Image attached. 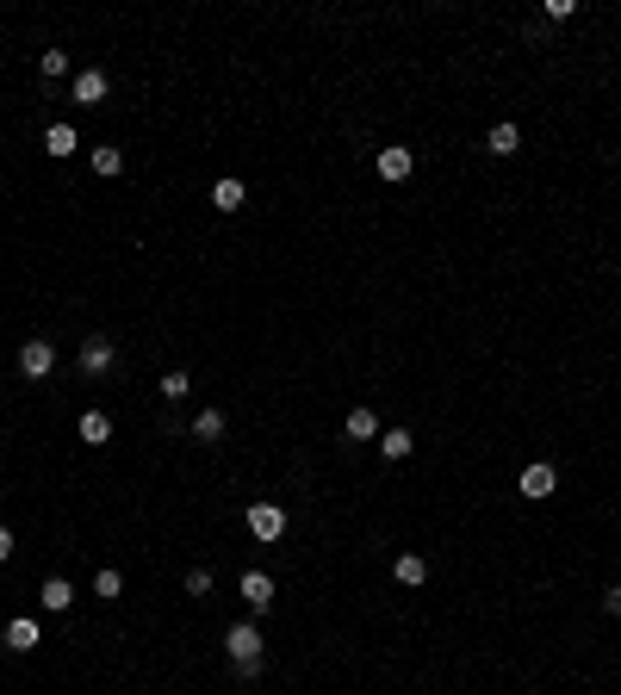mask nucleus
Masks as SVG:
<instances>
[{"instance_id": "obj_12", "label": "nucleus", "mask_w": 621, "mask_h": 695, "mask_svg": "<svg viewBox=\"0 0 621 695\" xmlns=\"http://www.w3.org/2000/svg\"><path fill=\"white\" fill-rule=\"evenodd\" d=\"M6 646H13V652H32L37 646V621L32 615H13V621H6Z\"/></svg>"}, {"instance_id": "obj_13", "label": "nucleus", "mask_w": 621, "mask_h": 695, "mask_svg": "<svg viewBox=\"0 0 621 695\" xmlns=\"http://www.w3.org/2000/svg\"><path fill=\"white\" fill-rule=\"evenodd\" d=\"M553 485H559L553 466H528V472H522V497H553Z\"/></svg>"}, {"instance_id": "obj_24", "label": "nucleus", "mask_w": 621, "mask_h": 695, "mask_svg": "<svg viewBox=\"0 0 621 695\" xmlns=\"http://www.w3.org/2000/svg\"><path fill=\"white\" fill-rule=\"evenodd\" d=\"M13 559V528H0V565Z\"/></svg>"}, {"instance_id": "obj_4", "label": "nucleus", "mask_w": 621, "mask_h": 695, "mask_svg": "<svg viewBox=\"0 0 621 695\" xmlns=\"http://www.w3.org/2000/svg\"><path fill=\"white\" fill-rule=\"evenodd\" d=\"M50 367H56V348L50 342H25L19 348V373H25V379H44Z\"/></svg>"}, {"instance_id": "obj_25", "label": "nucleus", "mask_w": 621, "mask_h": 695, "mask_svg": "<svg viewBox=\"0 0 621 695\" xmlns=\"http://www.w3.org/2000/svg\"><path fill=\"white\" fill-rule=\"evenodd\" d=\"M603 609H609V615H621V584H616L609 596H603Z\"/></svg>"}, {"instance_id": "obj_2", "label": "nucleus", "mask_w": 621, "mask_h": 695, "mask_svg": "<svg viewBox=\"0 0 621 695\" xmlns=\"http://www.w3.org/2000/svg\"><path fill=\"white\" fill-rule=\"evenodd\" d=\"M249 534L255 540H280L286 534V509L280 503H249Z\"/></svg>"}, {"instance_id": "obj_19", "label": "nucleus", "mask_w": 621, "mask_h": 695, "mask_svg": "<svg viewBox=\"0 0 621 695\" xmlns=\"http://www.w3.org/2000/svg\"><path fill=\"white\" fill-rule=\"evenodd\" d=\"M118 168H125V149H112V143H100V149H94V174H106V180H112Z\"/></svg>"}, {"instance_id": "obj_17", "label": "nucleus", "mask_w": 621, "mask_h": 695, "mask_svg": "<svg viewBox=\"0 0 621 695\" xmlns=\"http://www.w3.org/2000/svg\"><path fill=\"white\" fill-rule=\"evenodd\" d=\"M211 206L218 211H242V180H218V186H211Z\"/></svg>"}, {"instance_id": "obj_10", "label": "nucleus", "mask_w": 621, "mask_h": 695, "mask_svg": "<svg viewBox=\"0 0 621 695\" xmlns=\"http://www.w3.org/2000/svg\"><path fill=\"white\" fill-rule=\"evenodd\" d=\"M348 441H380V417H373V410H367V404H361V410H348Z\"/></svg>"}, {"instance_id": "obj_18", "label": "nucleus", "mask_w": 621, "mask_h": 695, "mask_svg": "<svg viewBox=\"0 0 621 695\" xmlns=\"http://www.w3.org/2000/svg\"><path fill=\"white\" fill-rule=\"evenodd\" d=\"M37 75H44V81H63V75H69V50H44V56H37Z\"/></svg>"}, {"instance_id": "obj_15", "label": "nucleus", "mask_w": 621, "mask_h": 695, "mask_svg": "<svg viewBox=\"0 0 621 695\" xmlns=\"http://www.w3.org/2000/svg\"><path fill=\"white\" fill-rule=\"evenodd\" d=\"M81 441H94V448L112 441V417H106V410H87V417H81Z\"/></svg>"}, {"instance_id": "obj_3", "label": "nucleus", "mask_w": 621, "mask_h": 695, "mask_svg": "<svg viewBox=\"0 0 621 695\" xmlns=\"http://www.w3.org/2000/svg\"><path fill=\"white\" fill-rule=\"evenodd\" d=\"M112 360H118V348L106 342V336H87V342H81V373H87V379L112 373Z\"/></svg>"}, {"instance_id": "obj_21", "label": "nucleus", "mask_w": 621, "mask_h": 695, "mask_svg": "<svg viewBox=\"0 0 621 695\" xmlns=\"http://www.w3.org/2000/svg\"><path fill=\"white\" fill-rule=\"evenodd\" d=\"M94 590H100L106 602H112V596H125V578H118V571L106 565V571H94Z\"/></svg>"}, {"instance_id": "obj_9", "label": "nucleus", "mask_w": 621, "mask_h": 695, "mask_svg": "<svg viewBox=\"0 0 621 695\" xmlns=\"http://www.w3.org/2000/svg\"><path fill=\"white\" fill-rule=\"evenodd\" d=\"M37 602H44L50 615H63V609L75 602V584H69V578H44V590H37Z\"/></svg>"}, {"instance_id": "obj_11", "label": "nucleus", "mask_w": 621, "mask_h": 695, "mask_svg": "<svg viewBox=\"0 0 621 695\" xmlns=\"http://www.w3.org/2000/svg\"><path fill=\"white\" fill-rule=\"evenodd\" d=\"M484 149H491V156H516V149H522V131L510 125V118H504V125H491V137H484Z\"/></svg>"}, {"instance_id": "obj_22", "label": "nucleus", "mask_w": 621, "mask_h": 695, "mask_svg": "<svg viewBox=\"0 0 621 695\" xmlns=\"http://www.w3.org/2000/svg\"><path fill=\"white\" fill-rule=\"evenodd\" d=\"M187 596H211V571H206V565L187 571Z\"/></svg>"}, {"instance_id": "obj_5", "label": "nucleus", "mask_w": 621, "mask_h": 695, "mask_svg": "<svg viewBox=\"0 0 621 695\" xmlns=\"http://www.w3.org/2000/svg\"><path fill=\"white\" fill-rule=\"evenodd\" d=\"M242 602L268 615V609H274V578H268V571H242Z\"/></svg>"}, {"instance_id": "obj_23", "label": "nucleus", "mask_w": 621, "mask_h": 695, "mask_svg": "<svg viewBox=\"0 0 621 695\" xmlns=\"http://www.w3.org/2000/svg\"><path fill=\"white\" fill-rule=\"evenodd\" d=\"M187 385H193V379H187V373H180V367H174L168 379H162V398H187Z\"/></svg>"}, {"instance_id": "obj_26", "label": "nucleus", "mask_w": 621, "mask_h": 695, "mask_svg": "<svg viewBox=\"0 0 621 695\" xmlns=\"http://www.w3.org/2000/svg\"><path fill=\"white\" fill-rule=\"evenodd\" d=\"M0 503H6V490H0Z\"/></svg>"}, {"instance_id": "obj_6", "label": "nucleus", "mask_w": 621, "mask_h": 695, "mask_svg": "<svg viewBox=\"0 0 621 695\" xmlns=\"http://www.w3.org/2000/svg\"><path fill=\"white\" fill-rule=\"evenodd\" d=\"M392 578H398L404 590L429 584V559H422V553H398V559H392Z\"/></svg>"}, {"instance_id": "obj_8", "label": "nucleus", "mask_w": 621, "mask_h": 695, "mask_svg": "<svg viewBox=\"0 0 621 695\" xmlns=\"http://www.w3.org/2000/svg\"><path fill=\"white\" fill-rule=\"evenodd\" d=\"M106 100V69H81L75 75V106H100Z\"/></svg>"}, {"instance_id": "obj_1", "label": "nucleus", "mask_w": 621, "mask_h": 695, "mask_svg": "<svg viewBox=\"0 0 621 695\" xmlns=\"http://www.w3.org/2000/svg\"><path fill=\"white\" fill-rule=\"evenodd\" d=\"M224 652H230V664L261 659V627H255V621H237L230 633H224Z\"/></svg>"}, {"instance_id": "obj_16", "label": "nucleus", "mask_w": 621, "mask_h": 695, "mask_svg": "<svg viewBox=\"0 0 621 695\" xmlns=\"http://www.w3.org/2000/svg\"><path fill=\"white\" fill-rule=\"evenodd\" d=\"M380 453H385V459H411V428H385Z\"/></svg>"}, {"instance_id": "obj_7", "label": "nucleus", "mask_w": 621, "mask_h": 695, "mask_svg": "<svg viewBox=\"0 0 621 695\" xmlns=\"http://www.w3.org/2000/svg\"><path fill=\"white\" fill-rule=\"evenodd\" d=\"M75 149H81V131H75V125H50V131H44V156H56V162H69Z\"/></svg>"}, {"instance_id": "obj_20", "label": "nucleus", "mask_w": 621, "mask_h": 695, "mask_svg": "<svg viewBox=\"0 0 621 695\" xmlns=\"http://www.w3.org/2000/svg\"><path fill=\"white\" fill-rule=\"evenodd\" d=\"M193 435H199V441H218V435H224V410H199V417H193Z\"/></svg>"}, {"instance_id": "obj_14", "label": "nucleus", "mask_w": 621, "mask_h": 695, "mask_svg": "<svg viewBox=\"0 0 621 695\" xmlns=\"http://www.w3.org/2000/svg\"><path fill=\"white\" fill-rule=\"evenodd\" d=\"M380 174L385 180H411V149H380Z\"/></svg>"}]
</instances>
